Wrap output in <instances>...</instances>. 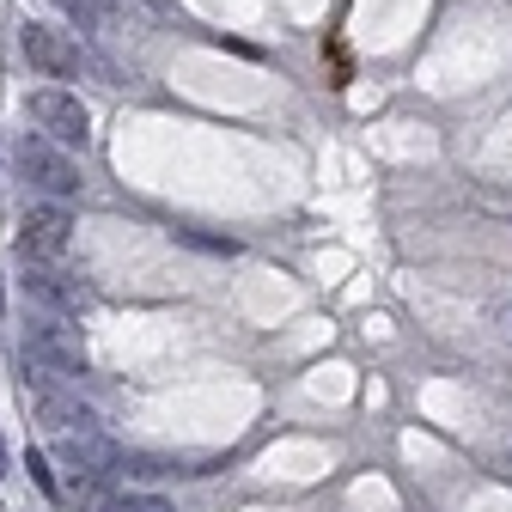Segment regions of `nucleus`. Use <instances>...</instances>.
Instances as JSON below:
<instances>
[{
  "mask_svg": "<svg viewBox=\"0 0 512 512\" xmlns=\"http://www.w3.org/2000/svg\"><path fill=\"white\" fill-rule=\"evenodd\" d=\"M31 482H37V488H49V494H55V476H49V470H43V458H37V452H31Z\"/></svg>",
  "mask_w": 512,
  "mask_h": 512,
  "instance_id": "9d476101",
  "label": "nucleus"
},
{
  "mask_svg": "<svg viewBox=\"0 0 512 512\" xmlns=\"http://www.w3.org/2000/svg\"><path fill=\"white\" fill-rule=\"evenodd\" d=\"M506 330H512V311H506Z\"/></svg>",
  "mask_w": 512,
  "mask_h": 512,
  "instance_id": "ddd939ff",
  "label": "nucleus"
},
{
  "mask_svg": "<svg viewBox=\"0 0 512 512\" xmlns=\"http://www.w3.org/2000/svg\"><path fill=\"white\" fill-rule=\"evenodd\" d=\"M31 122H37V135H49L55 147H86V135H92V116H86V104L74 98V92H61V86H43V92H31Z\"/></svg>",
  "mask_w": 512,
  "mask_h": 512,
  "instance_id": "20e7f679",
  "label": "nucleus"
},
{
  "mask_svg": "<svg viewBox=\"0 0 512 512\" xmlns=\"http://www.w3.org/2000/svg\"><path fill=\"white\" fill-rule=\"evenodd\" d=\"M19 281H25V293H31L43 311H55V317H74V311H86V305H92V293H86L68 269H61V263H43V256H31Z\"/></svg>",
  "mask_w": 512,
  "mask_h": 512,
  "instance_id": "423d86ee",
  "label": "nucleus"
},
{
  "mask_svg": "<svg viewBox=\"0 0 512 512\" xmlns=\"http://www.w3.org/2000/svg\"><path fill=\"white\" fill-rule=\"evenodd\" d=\"M68 244H74V214L61 208V202H37V208H25V220H19V263H31V256H43V263H61L68 256Z\"/></svg>",
  "mask_w": 512,
  "mask_h": 512,
  "instance_id": "7ed1b4c3",
  "label": "nucleus"
},
{
  "mask_svg": "<svg viewBox=\"0 0 512 512\" xmlns=\"http://www.w3.org/2000/svg\"><path fill=\"white\" fill-rule=\"evenodd\" d=\"M177 238H183V244H196V250H214V256H232V250H238L232 238H208V232H189V226H177Z\"/></svg>",
  "mask_w": 512,
  "mask_h": 512,
  "instance_id": "6e6552de",
  "label": "nucleus"
},
{
  "mask_svg": "<svg viewBox=\"0 0 512 512\" xmlns=\"http://www.w3.org/2000/svg\"><path fill=\"white\" fill-rule=\"evenodd\" d=\"M0 476H7V439H0Z\"/></svg>",
  "mask_w": 512,
  "mask_h": 512,
  "instance_id": "9b49d317",
  "label": "nucleus"
},
{
  "mask_svg": "<svg viewBox=\"0 0 512 512\" xmlns=\"http://www.w3.org/2000/svg\"><path fill=\"white\" fill-rule=\"evenodd\" d=\"M25 372H49V378H80L86 372V342L68 317H31L25 324Z\"/></svg>",
  "mask_w": 512,
  "mask_h": 512,
  "instance_id": "f257e3e1",
  "label": "nucleus"
},
{
  "mask_svg": "<svg viewBox=\"0 0 512 512\" xmlns=\"http://www.w3.org/2000/svg\"><path fill=\"white\" fill-rule=\"evenodd\" d=\"M153 7H159V13H171V0H153Z\"/></svg>",
  "mask_w": 512,
  "mask_h": 512,
  "instance_id": "f8f14e48",
  "label": "nucleus"
},
{
  "mask_svg": "<svg viewBox=\"0 0 512 512\" xmlns=\"http://www.w3.org/2000/svg\"><path fill=\"white\" fill-rule=\"evenodd\" d=\"M98 512H177L165 494H110Z\"/></svg>",
  "mask_w": 512,
  "mask_h": 512,
  "instance_id": "0eeeda50",
  "label": "nucleus"
},
{
  "mask_svg": "<svg viewBox=\"0 0 512 512\" xmlns=\"http://www.w3.org/2000/svg\"><path fill=\"white\" fill-rule=\"evenodd\" d=\"M55 7H61V13H74L80 25H92V19H104V7H110V0H55Z\"/></svg>",
  "mask_w": 512,
  "mask_h": 512,
  "instance_id": "1a4fd4ad",
  "label": "nucleus"
},
{
  "mask_svg": "<svg viewBox=\"0 0 512 512\" xmlns=\"http://www.w3.org/2000/svg\"><path fill=\"white\" fill-rule=\"evenodd\" d=\"M13 159H19L25 183H31V189H43L49 202H68V196H80V183H86V177H80V165L68 159V147H55L49 135H25Z\"/></svg>",
  "mask_w": 512,
  "mask_h": 512,
  "instance_id": "f03ea898",
  "label": "nucleus"
},
{
  "mask_svg": "<svg viewBox=\"0 0 512 512\" xmlns=\"http://www.w3.org/2000/svg\"><path fill=\"white\" fill-rule=\"evenodd\" d=\"M19 49H25L31 68L49 74V80H74V74H80V43H74L68 31L43 25V19H25V25H19Z\"/></svg>",
  "mask_w": 512,
  "mask_h": 512,
  "instance_id": "39448f33",
  "label": "nucleus"
}]
</instances>
